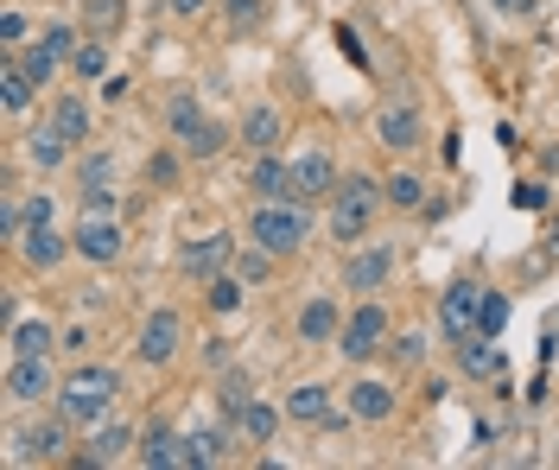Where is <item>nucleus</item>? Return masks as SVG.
Returning <instances> with one entry per match:
<instances>
[{
    "instance_id": "4",
    "label": "nucleus",
    "mask_w": 559,
    "mask_h": 470,
    "mask_svg": "<svg viewBox=\"0 0 559 470\" xmlns=\"http://www.w3.org/2000/svg\"><path fill=\"white\" fill-rule=\"evenodd\" d=\"M388 350V312L376 305V299H362L356 312L344 318V330H337V357L344 362H369Z\"/></svg>"
},
{
    "instance_id": "46",
    "label": "nucleus",
    "mask_w": 559,
    "mask_h": 470,
    "mask_svg": "<svg viewBox=\"0 0 559 470\" xmlns=\"http://www.w3.org/2000/svg\"><path fill=\"white\" fill-rule=\"evenodd\" d=\"M489 7H496V13H522V20H527V13H534L540 0H489Z\"/></svg>"
},
{
    "instance_id": "40",
    "label": "nucleus",
    "mask_w": 559,
    "mask_h": 470,
    "mask_svg": "<svg viewBox=\"0 0 559 470\" xmlns=\"http://www.w3.org/2000/svg\"><path fill=\"white\" fill-rule=\"evenodd\" d=\"M223 13H229V33L236 38L261 26V0H223Z\"/></svg>"
},
{
    "instance_id": "8",
    "label": "nucleus",
    "mask_w": 559,
    "mask_h": 470,
    "mask_svg": "<svg viewBox=\"0 0 559 470\" xmlns=\"http://www.w3.org/2000/svg\"><path fill=\"white\" fill-rule=\"evenodd\" d=\"M293 197L299 204H324V197H337V159L312 146V153H299L293 159Z\"/></svg>"
},
{
    "instance_id": "23",
    "label": "nucleus",
    "mask_w": 559,
    "mask_h": 470,
    "mask_svg": "<svg viewBox=\"0 0 559 470\" xmlns=\"http://www.w3.org/2000/svg\"><path fill=\"white\" fill-rule=\"evenodd\" d=\"M51 350H58V330L45 318H20L7 330V357H51Z\"/></svg>"
},
{
    "instance_id": "37",
    "label": "nucleus",
    "mask_w": 559,
    "mask_h": 470,
    "mask_svg": "<svg viewBox=\"0 0 559 470\" xmlns=\"http://www.w3.org/2000/svg\"><path fill=\"white\" fill-rule=\"evenodd\" d=\"M509 318H515V305H509L502 292H489V287H484V312H477V330H484V337H502V330H509Z\"/></svg>"
},
{
    "instance_id": "11",
    "label": "nucleus",
    "mask_w": 559,
    "mask_h": 470,
    "mask_svg": "<svg viewBox=\"0 0 559 470\" xmlns=\"http://www.w3.org/2000/svg\"><path fill=\"white\" fill-rule=\"evenodd\" d=\"M178 337H185V318H178L173 305H159V312H146V325H140L134 357L159 369V362H173V357H178Z\"/></svg>"
},
{
    "instance_id": "3",
    "label": "nucleus",
    "mask_w": 559,
    "mask_h": 470,
    "mask_svg": "<svg viewBox=\"0 0 559 470\" xmlns=\"http://www.w3.org/2000/svg\"><path fill=\"white\" fill-rule=\"evenodd\" d=\"M382 179H369V172H349L337 179V197H331V236L337 242H369V229H376V210H382Z\"/></svg>"
},
{
    "instance_id": "18",
    "label": "nucleus",
    "mask_w": 559,
    "mask_h": 470,
    "mask_svg": "<svg viewBox=\"0 0 559 470\" xmlns=\"http://www.w3.org/2000/svg\"><path fill=\"white\" fill-rule=\"evenodd\" d=\"M178 458H185V433L178 426H146L134 445V465L146 470H178Z\"/></svg>"
},
{
    "instance_id": "2",
    "label": "nucleus",
    "mask_w": 559,
    "mask_h": 470,
    "mask_svg": "<svg viewBox=\"0 0 559 470\" xmlns=\"http://www.w3.org/2000/svg\"><path fill=\"white\" fill-rule=\"evenodd\" d=\"M306 236H312V217H306L299 197H280V204H254V210H248V242L280 254V261L306 249Z\"/></svg>"
},
{
    "instance_id": "14",
    "label": "nucleus",
    "mask_w": 559,
    "mask_h": 470,
    "mask_svg": "<svg viewBox=\"0 0 559 470\" xmlns=\"http://www.w3.org/2000/svg\"><path fill=\"white\" fill-rule=\"evenodd\" d=\"M236 236H204V242H191V249L178 254V267L191 274V280H216V274H229L236 267Z\"/></svg>"
},
{
    "instance_id": "35",
    "label": "nucleus",
    "mask_w": 559,
    "mask_h": 470,
    "mask_svg": "<svg viewBox=\"0 0 559 470\" xmlns=\"http://www.w3.org/2000/svg\"><path fill=\"white\" fill-rule=\"evenodd\" d=\"M382 197H388V210H419L426 204V184L414 172H394V179H382Z\"/></svg>"
},
{
    "instance_id": "12",
    "label": "nucleus",
    "mask_w": 559,
    "mask_h": 470,
    "mask_svg": "<svg viewBox=\"0 0 559 470\" xmlns=\"http://www.w3.org/2000/svg\"><path fill=\"white\" fill-rule=\"evenodd\" d=\"M388 274H394V249H388V242H362V249H349V261H344V287L349 292H382Z\"/></svg>"
},
{
    "instance_id": "22",
    "label": "nucleus",
    "mask_w": 559,
    "mask_h": 470,
    "mask_svg": "<svg viewBox=\"0 0 559 470\" xmlns=\"http://www.w3.org/2000/svg\"><path fill=\"white\" fill-rule=\"evenodd\" d=\"M229 458V433L223 426H204V433H185V458H178V470H210Z\"/></svg>"
},
{
    "instance_id": "36",
    "label": "nucleus",
    "mask_w": 559,
    "mask_h": 470,
    "mask_svg": "<svg viewBox=\"0 0 559 470\" xmlns=\"http://www.w3.org/2000/svg\"><path fill=\"white\" fill-rule=\"evenodd\" d=\"M274 267H280V254H267V249H254V242H248V249L236 254V274H242L248 287H261V280H274Z\"/></svg>"
},
{
    "instance_id": "31",
    "label": "nucleus",
    "mask_w": 559,
    "mask_h": 470,
    "mask_svg": "<svg viewBox=\"0 0 559 470\" xmlns=\"http://www.w3.org/2000/svg\"><path fill=\"white\" fill-rule=\"evenodd\" d=\"M70 71H76V83H108V38H83L76 45V58H70Z\"/></svg>"
},
{
    "instance_id": "1",
    "label": "nucleus",
    "mask_w": 559,
    "mask_h": 470,
    "mask_svg": "<svg viewBox=\"0 0 559 470\" xmlns=\"http://www.w3.org/2000/svg\"><path fill=\"white\" fill-rule=\"evenodd\" d=\"M115 395H121V375L103 369V362H83V369H70L64 388H58V413H64L70 426H103Z\"/></svg>"
},
{
    "instance_id": "28",
    "label": "nucleus",
    "mask_w": 559,
    "mask_h": 470,
    "mask_svg": "<svg viewBox=\"0 0 559 470\" xmlns=\"http://www.w3.org/2000/svg\"><path fill=\"white\" fill-rule=\"evenodd\" d=\"M51 121H58V128L70 134V146H90V141H96V128H90V103H83L76 89L51 103Z\"/></svg>"
},
{
    "instance_id": "43",
    "label": "nucleus",
    "mask_w": 559,
    "mask_h": 470,
    "mask_svg": "<svg viewBox=\"0 0 559 470\" xmlns=\"http://www.w3.org/2000/svg\"><path fill=\"white\" fill-rule=\"evenodd\" d=\"M388 357L401 362V369H419V362H426V337H401V344H388Z\"/></svg>"
},
{
    "instance_id": "29",
    "label": "nucleus",
    "mask_w": 559,
    "mask_h": 470,
    "mask_svg": "<svg viewBox=\"0 0 559 470\" xmlns=\"http://www.w3.org/2000/svg\"><path fill=\"white\" fill-rule=\"evenodd\" d=\"M13 58H20V64H26V76H33L38 89H51V83H58V71H64V58H58V51H51V45H45V38H33V45H20V51H13Z\"/></svg>"
},
{
    "instance_id": "27",
    "label": "nucleus",
    "mask_w": 559,
    "mask_h": 470,
    "mask_svg": "<svg viewBox=\"0 0 559 470\" xmlns=\"http://www.w3.org/2000/svg\"><path fill=\"white\" fill-rule=\"evenodd\" d=\"M280 420H286V407H267V400H248L242 420H236V433L248 438V445H274Z\"/></svg>"
},
{
    "instance_id": "34",
    "label": "nucleus",
    "mask_w": 559,
    "mask_h": 470,
    "mask_svg": "<svg viewBox=\"0 0 559 470\" xmlns=\"http://www.w3.org/2000/svg\"><path fill=\"white\" fill-rule=\"evenodd\" d=\"M223 146H229V128H223V121H210V115H204V128H198L191 141H178V153H185V159H216Z\"/></svg>"
},
{
    "instance_id": "21",
    "label": "nucleus",
    "mask_w": 559,
    "mask_h": 470,
    "mask_svg": "<svg viewBox=\"0 0 559 470\" xmlns=\"http://www.w3.org/2000/svg\"><path fill=\"white\" fill-rule=\"evenodd\" d=\"M286 420H293V426H331V420H337V413H331V388H318V382L293 388V395H286Z\"/></svg>"
},
{
    "instance_id": "15",
    "label": "nucleus",
    "mask_w": 559,
    "mask_h": 470,
    "mask_svg": "<svg viewBox=\"0 0 559 470\" xmlns=\"http://www.w3.org/2000/svg\"><path fill=\"white\" fill-rule=\"evenodd\" d=\"M376 141H382L388 153H414V146L426 141V121H419L414 103H388V109L376 115Z\"/></svg>"
},
{
    "instance_id": "5",
    "label": "nucleus",
    "mask_w": 559,
    "mask_h": 470,
    "mask_svg": "<svg viewBox=\"0 0 559 470\" xmlns=\"http://www.w3.org/2000/svg\"><path fill=\"white\" fill-rule=\"evenodd\" d=\"M0 388H7L13 407H38L45 395H58V382H51V357H7Z\"/></svg>"
},
{
    "instance_id": "19",
    "label": "nucleus",
    "mask_w": 559,
    "mask_h": 470,
    "mask_svg": "<svg viewBox=\"0 0 559 470\" xmlns=\"http://www.w3.org/2000/svg\"><path fill=\"white\" fill-rule=\"evenodd\" d=\"M457 369L477 375V382H502V344L484 337V330H471V337L457 344Z\"/></svg>"
},
{
    "instance_id": "17",
    "label": "nucleus",
    "mask_w": 559,
    "mask_h": 470,
    "mask_svg": "<svg viewBox=\"0 0 559 470\" xmlns=\"http://www.w3.org/2000/svg\"><path fill=\"white\" fill-rule=\"evenodd\" d=\"M70 153H76V146H70V134L51 121V115H45L33 134H26V159H33L38 172H58V166H70Z\"/></svg>"
},
{
    "instance_id": "38",
    "label": "nucleus",
    "mask_w": 559,
    "mask_h": 470,
    "mask_svg": "<svg viewBox=\"0 0 559 470\" xmlns=\"http://www.w3.org/2000/svg\"><path fill=\"white\" fill-rule=\"evenodd\" d=\"M115 184V159L108 153H83V191H108Z\"/></svg>"
},
{
    "instance_id": "45",
    "label": "nucleus",
    "mask_w": 559,
    "mask_h": 470,
    "mask_svg": "<svg viewBox=\"0 0 559 470\" xmlns=\"http://www.w3.org/2000/svg\"><path fill=\"white\" fill-rule=\"evenodd\" d=\"M204 7H210V0H166V13H173V20H198Z\"/></svg>"
},
{
    "instance_id": "20",
    "label": "nucleus",
    "mask_w": 559,
    "mask_h": 470,
    "mask_svg": "<svg viewBox=\"0 0 559 470\" xmlns=\"http://www.w3.org/2000/svg\"><path fill=\"white\" fill-rule=\"evenodd\" d=\"M337 330H344L337 299H306V312H299V344H337Z\"/></svg>"
},
{
    "instance_id": "39",
    "label": "nucleus",
    "mask_w": 559,
    "mask_h": 470,
    "mask_svg": "<svg viewBox=\"0 0 559 470\" xmlns=\"http://www.w3.org/2000/svg\"><path fill=\"white\" fill-rule=\"evenodd\" d=\"M0 38H7V51H20V45H33V20H26L20 7H7V13H0Z\"/></svg>"
},
{
    "instance_id": "25",
    "label": "nucleus",
    "mask_w": 559,
    "mask_h": 470,
    "mask_svg": "<svg viewBox=\"0 0 559 470\" xmlns=\"http://www.w3.org/2000/svg\"><path fill=\"white\" fill-rule=\"evenodd\" d=\"M280 134H286V121H280V109H267V103H254V109L242 115V141L254 146V153H280Z\"/></svg>"
},
{
    "instance_id": "32",
    "label": "nucleus",
    "mask_w": 559,
    "mask_h": 470,
    "mask_svg": "<svg viewBox=\"0 0 559 470\" xmlns=\"http://www.w3.org/2000/svg\"><path fill=\"white\" fill-rule=\"evenodd\" d=\"M166 128H173V141H191V134L204 128V109H198V96H191V89H178L173 103H166Z\"/></svg>"
},
{
    "instance_id": "6",
    "label": "nucleus",
    "mask_w": 559,
    "mask_h": 470,
    "mask_svg": "<svg viewBox=\"0 0 559 470\" xmlns=\"http://www.w3.org/2000/svg\"><path fill=\"white\" fill-rule=\"evenodd\" d=\"M70 242H76V254H83L90 267H115V261H121V249H128L121 222H115V217H96V210H83V222L70 229Z\"/></svg>"
},
{
    "instance_id": "9",
    "label": "nucleus",
    "mask_w": 559,
    "mask_h": 470,
    "mask_svg": "<svg viewBox=\"0 0 559 470\" xmlns=\"http://www.w3.org/2000/svg\"><path fill=\"white\" fill-rule=\"evenodd\" d=\"M64 254H76V242H70V236H58V222H51V217L26 222V236H20V261H26V267L51 274V267H64Z\"/></svg>"
},
{
    "instance_id": "26",
    "label": "nucleus",
    "mask_w": 559,
    "mask_h": 470,
    "mask_svg": "<svg viewBox=\"0 0 559 470\" xmlns=\"http://www.w3.org/2000/svg\"><path fill=\"white\" fill-rule=\"evenodd\" d=\"M33 96H38V83L26 76V64L7 51V64H0V103H7V115H26L33 109Z\"/></svg>"
},
{
    "instance_id": "33",
    "label": "nucleus",
    "mask_w": 559,
    "mask_h": 470,
    "mask_svg": "<svg viewBox=\"0 0 559 470\" xmlns=\"http://www.w3.org/2000/svg\"><path fill=\"white\" fill-rule=\"evenodd\" d=\"M121 20H128V7H121V0H83V33L115 38V33H121Z\"/></svg>"
},
{
    "instance_id": "7",
    "label": "nucleus",
    "mask_w": 559,
    "mask_h": 470,
    "mask_svg": "<svg viewBox=\"0 0 559 470\" xmlns=\"http://www.w3.org/2000/svg\"><path fill=\"white\" fill-rule=\"evenodd\" d=\"M477 312H484V287H477V280H452L445 299H439V330L452 337V350L477 330Z\"/></svg>"
},
{
    "instance_id": "10",
    "label": "nucleus",
    "mask_w": 559,
    "mask_h": 470,
    "mask_svg": "<svg viewBox=\"0 0 559 470\" xmlns=\"http://www.w3.org/2000/svg\"><path fill=\"white\" fill-rule=\"evenodd\" d=\"M64 426H70L64 413H58V420H38V426H20L7 458H13V465H51V458H64Z\"/></svg>"
},
{
    "instance_id": "41",
    "label": "nucleus",
    "mask_w": 559,
    "mask_h": 470,
    "mask_svg": "<svg viewBox=\"0 0 559 470\" xmlns=\"http://www.w3.org/2000/svg\"><path fill=\"white\" fill-rule=\"evenodd\" d=\"M248 400H254V388H248L242 375H229V382H223V420H229V426L242 420V407H248Z\"/></svg>"
},
{
    "instance_id": "24",
    "label": "nucleus",
    "mask_w": 559,
    "mask_h": 470,
    "mask_svg": "<svg viewBox=\"0 0 559 470\" xmlns=\"http://www.w3.org/2000/svg\"><path fill=\"white\" fill-rule=\"evenodd\" d=\"M349 413L369 420V426L394 420V388H388V382H356V388H349Z\"/></svg>"
},
{
    "instance_id": "16",
    "label": "nucleus",
    "mask_w": 559,
    "mask_h": 470,
    "mask_svg": "<svg viewBox=\"0 0 559 470\" xmlns=\"http://www.w3.org/2000/svg\"><path fill=\"white\" fill-rule=\"evenodd\" d=\"M248 191H254L261 204L293 197V159H280V153H254V166H248Z\"/></svg>"
},
{
    "instance_id": "30",
    "label": "nucleus",
    "mask_w": 559,
    "mask_h": 470,
    "mask_svg": "<svg viewBox=\"0 0 559 470\" xmlns=\"http://www.w3.org/2000/svg\"><path fill=\"white\" fill-rule=\"evenodd\" d=\"M242 292H248L242 274H216V280H204V305L216 318H236V312H242Z\"/></svg>"
},
{
    "instance_id": "44",
    "label": "nucleus",
    "mask_w": 559,
    "mask_h": 470,
    "mask_svg": "<svg viewBox=\"0 0 559 470\" xmlns=\"http://www.w3.org/2000/svg\"><path fill=\"white\" fill-rule=\"evenodd\" d=\"M515 204H522V210H540V204H547V191H540V184H515Z\"/></svg>"
},
{
    "instance_id": "42",
    "label": "nucleus",
    "mask_w": 559,
    "mask_h": 470,
    "mask_svg": "<svg viewBox=\"0 0 559 470\" xmlns=\"http://www.w3.org/2000/svg\"><path fill=\"white\" fill-rule=\"evenodd\" d=\"M146 179L173 191V184H178V153H153V159H146Z\"/></svg>"
},
{
    "instance_id": "13",
    "label": "nucleus",
    "mask_w": 559,
    "mask_h": 470,
    "mask_svg": "<svg viewBox=\"0 0 559 470\" xmlns=\"http://www.w3.org/2000/svg\"><path fill=\"white\" fill-rule=\"evenodd\" d=\"M140 438L121 426V420H103V426H90V445L76 451V470H103V465H121V458H134Z\"/></svg>"
}]
</instances>
